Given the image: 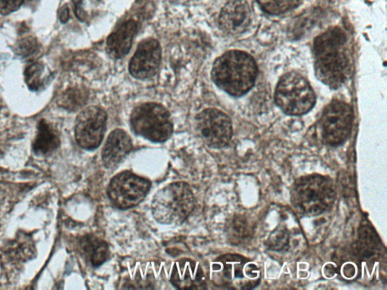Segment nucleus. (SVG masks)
<instances>
[{
  "label": "nucleus",
  "instance_id": "nucleus-1",
  "mask_svg": "<svg viewBox=\"0 0 387 290\" xmlns=\"http://www.w3.org/2000/svg\"><path fill=\"white\" fill-rule=\"evenodd\" d=\"M211 75L221 90L233 96H241L254 86L257 66L254 59L246 53L230 51L216 60Z\"/></svg>",
  "mask_w": 387,
  "mask_h": 290
},
{
  "label": "nucleus",
  "instance_id": "nucleus-2",
  "mask_svg": "<svg viewBox=\"0 0 387 290\" xmlns=\"http://www.w3.org/2000/svg\"><path fill=\"white\" fill-rule=\"evenodd\" d=\"M334 187L326 176L310 175L299 178L292 186L294 207L307 216H317L329 209L334 200Z\"/></svg>",
  "mask_w": 387,
  "mask_h": 290
},
{
  "label": "nucleus",
  "instance_id": "nucleus-3",
  "mask_svg": "<svg viewBox=\"0 0 387 290\" xmlns=\"http://www.w3.org/2000/svg\"><path fill=\"white\" fill-rule=\"evenodd\" d=\"M195 207L192 189L185 182H174L160 189L153 198L152 209L161 224H178L188 217Z\"/></svg>",
  "mask_w": 387,
  "mask_h": 290
},
{
  "label": "nucleus",
  "instance_id": "nucleus-4",
  "mask_svg": "<svg viewBox=\"0 0 387 290\" xmlns=\"http://www.w3.org/2000/svg\"><path fill=\"white\" fill-rule=\"evenodd\" d=\"M212 271L217 285L229 288L253 289L260 281V271L256 264L239 255L220 257L214 262Z\"/></svg>",
  "mask_w": 387,
  "mask_h": 290
},
{
  "label": "nucleus",
  "instance_id": "nucleus-5",
  "mask_svg": "<svg viewBox=\"0 0 387 290\" xmlns=\"http://www.w3.org/2000/svg\"><path fill=\"white\" fill-rule=\"evenodd\" d=\"M276 103L287 115L301 116L316 103V95L307 81L296 73H287L276 90Z\"/></svg>",
  "mask_w": 387,
  "mask_h": 290
},
{
  "label": "nucleus",
  "instance_id": "nucleus-6",
  "mask_svg": "<svg viewBox=\"0 0 387 290\" xmlns=\"http://www.w3.org/2000/svg\"><path fill=\"white\" fill-rule=\"evenodd\" d=\"M130 124L133 132L149 141L165 143L173 131L168 110L157 103H145L132 112Z\"/></svg>",
  "mask_w": 387,
  "mask_h": 290
},
{
  "label": "nucleus",
  "instance_id": "nucleus-7",
  "mask_svg": "<svg viewBox=\"0 0 387 290\" xmlns=\"http://www.w3.org/2000/svg\"><path fill=\"white\" fill-rule=\"evenodd\" d=\"M151 187V183L130 172H121L111 180L108 195L118 208L128 209L141 203Z\"/></svg>",
  "mask_w": 387,
  "mask_h": 290
},
{
  "label": "nucleus",
  "instance_id": "nucleus-8",
  "mask_svg": "<svg viewBox=\"0 0 387 290\" xmlns=\"http://www.w3.org/2000/svg\"><path fill=\"white\" fill-rule=\"evenodd\" d=\"M353 111L345 103L336 100L324 110L320 120L323 141L330 145H339L351 133Z\"/></svg>",
  "mask_w": 387,
  "mask_h": 290
},
{
  "label": "nucleus",
  "instance_id": "nucleus-9",
  "mask_svg": "<svg viewBox=\"0 0 387 290\" xmlns=\"http://www.w3.org/2000/svg\"><path fill=\"white\" fill-rule=\"evenodd\" d=\"M195 128L204 143L213 148L227 146L232 136L231 120L217 109H206L198 113Z\"/></svg>",
  "mask_w": 387,
  "mask_h": 290
},
{
  "label": "nucleus",
  "instance_id": "nucleus-10",
  "mask_svg": "<svg viewBox=\"0 0 387 290\" xmlns=\"http://www.w3.org/2000/svg\"><path fill=\"white\" fill-rule=\"evenodd\" d=\"M107 113L101 108L91 106L79 115L75 125V138L86 150H94L101 144L106 130Z\"/></svg>",
  "mask_w": 387,
  "mask_h": 290
},
{
  "label": "nucleus",
  "instance_id": "nucleus-11",
  "mask_svg": "<svg viewBox=\"0 0 387 290\" xmlns=\"http://www.w3.org/2000/svg\"><path fill=\"white\" fill-rule=\"evenodd\" d=\"M315 71L317 78L331 88L342 86L349 73V61L340 50L316 57Z\"/></svg>",
  "mask_w": 387,
  "mask_h": 290
},
{
  "label": "nucleus",
  "instance_id": "nucleus-12",
  "mask_svg": "<svg viewBox=\"0 0 387 290\" xmlns=\"http://www.w3.org/2000/svg\"><path fill=\"white\" fill-rule=\"evenodd\" d=\"M159 43L154 39L142 42L130 62L129 71L133 78L145 80L155 76L160 64Z\"/></svg>",
  "mask_w": 387,
  "mask_h": 290
},
{
  "label": "nucleus",
  "instance_id": "nucleus-13",
  "mask_svg": "<svg viewBox=\"0 0 387 290\" xmlns=\"http://www.w3.org/2000/svg\"><path fill=\"white\" fill-rule=\"evenodd\" d=\"M252 11L246 0H231L223 7L219 23L221 29L231 34H239L249 27Z\"/></svg>",
  "mask_w": 387,
  "mask_h": 290
},
{
  "label": "nucleus",
  "instance_id": "nucleus-14",
  "mask_svg": "<svg viewBox=\"0 0 387 290\" xmlns=\"http://www.w3.org/2000/svg\"><path fill=\"white\" fill-rule=\"evenodd\" d=\"M170 280L175 286L182 289H201L206 286L202 267L189 259H180L173 264Z\"/></svg>",
  "mask_w": 387,
  "mask_h": 290
},
{
  "label": "nucleus",
  "instance_id": "nucleus-15",
  "mask_svg": "<svg viewBox=\"0 0 387 290\" xmlns=\"http://www.w3.org/2000/svg\"><path fill=\"white\" fill-rule=\"evenodd\" d=\"M130 136L122 130L112 132L103 150V161L106 168H114L132 150Z\"/></svg>",
  "mask_w": 387,
  "mask_h": 290
},
{
  "label": "nucleus",
  "instance_id": "nucleus-16",
  "mask_svg": "<svg viewBox=\"0 0 387 290\" xmlns=\"http://www.w3.org/2000/svg\"><path fill=\"white\" fill-rule=\"evenodd\" d=\"M135 31V22L128 21L112 33L106 43V51L109 56L119 59L126 56L130 52Z\"/></svg>",
  "mask_w": 387,
  "mask_h": 290
},
{
  "label": "nucleus",
  "instance_id": "nucleus-17",
  "mask_svg": "<svg viewBox=\"0 0 387 290\" xmlns=\"http://www.w3.org/2000/svg\"><path fill=\"white\" fill-rule=\"evenodd\" d=\"M82 255L91 263L93 267H98L107 260L108 247L102 239L94 235H86L80 242Z\"/></svg>",
  "mask_w": 387,
  "mask_h": 290
},
{
  "label": "nucleus",
  "instance_id": "nucleus-18",
  "mask_svg": "<svg viewBox=\"0 0 387 290\" xmlns=\"http://www.w3.org/2000/svg\"><path fill=\"white\" fill-rule=\"evenodd\" d=\"M60 145L58 133L46 120H42L38 125V132L33 143V150L37 155L51 154Z\"/></svg>",
  "mask_w": 387,
  "mask_h": 290
},
{
  "label": "nucleus",
  "instance_id": "nucleus-19",
  "mask_svg": "<svg viewBox=\"0 0 387 290\" xmlns=\"http://www.w3.org/2000/svg\"><path fill=\"white\" fill-rule=\"evenodd\" d=\"M346 42V35L344 32L335 28L324 33L318 36L314 41V50L316 57L324 54L340 50L343 48Z\"/></svg>",
  "mask_w": 387,
  "mask_h": 290
},
{
  "label": "nucleus",
  "instance_id": "nucleus-20",
  "mask_svg": "<svg viewBox=\"0 0 387 290\" xmlns=\"http://www.w3.org/2000/svg\"><path fill=\"white\" fill-rule=\"evenodd\" d=\"M87 93L78 88H73L61 95L58 100L60 107L68 110H77L86 103Z\"/></svg>",
  "mask_w": 387,
  "mask_h": 290
},
{
  "label": "nucleus",
  "instance_id": "nucleus-21",
  "mask_svg": "<svg viewBox=\"0 0 387 290\" xmlns=\"http://www.w3.org/2000/svg\"><path fill=\"white\" fill-rule=\"evenodd\" d=\"M361 250L364 257H371L376 254L380 241L376 232L368 226H364L359 233Z\"/></svg>",
  "mask_w": 387,
  "mask_h": 290
},
{
  "label": "nucleus",
  "instance_id": "nucleus-22",
  "mask_svg": "<svg viewBox=\"0 0 387 290\" xmlns=\"http://www.w3.org/2000/svg\"><path fill=\"white\" fill-rule=\"evenodd\" d=\"M264 11L271 15H279L296 8L301 0H257Z\"/></svg>",
  "mask_w": 387,
  "mask_h": 290
},
{
  "label": "nucleus",
  "instance_id": "nucleus-23",
  "mask_svg": "<svg viewBox=\"0 0 387 290\" xmlns=\"http://www.w3.org/2000/svg\"><path fill=\"white\" fill-rule=\"evenodd\" d=\"M43 66L41 63H34L24 72L25 81L32 91L39 90L43 86L42 73Z\"/></svg>",
  "mask_w": 387,
  "mask_h": 290
},
{
  "label": "nucleus",
  "instance_id": "nucleus-24",
  "mask_svg": "<svg viewBox=\"0 0 387 290\" xmlns=\"http://www.w3.org/2000/svg\"><path fill=\"white\" fill-rule=\"evenodd\" d=\"M247 222L242 217H235L229 224L228 234L233 243H241L249 234Z\"/></svg>",
  "mask_w": 387,
  "mask_h": 290
},
{
  "label": "nucleus",
  "instance_id": "nucleus-25",
  "mask_svg": "<svg viewBox=\"0 0 387 290\" xmlns=\"http://www.w3.org/2000/svg\"><path fill=\"white\" fill-rule=\"evenodd\" d=\"M290 237L288 231L284 229L274 230L267 241L268 247L273 251H282L288 247Z\"/></svg>",
  "mask_w": 387,
  "mask_h": 290
},
{
  "label": "nucleus",
  "instance_id": "nucleus-26",
  "mask_svg": "<svg viewBox=\"0 0 387 290\" xmlns=\"http://www.w3.org/2000/svg\"><path fill=\"white\" fill-rule=\"evenodd\" d=\"M37 49V43L34 38L29 36L24 38L19 43L17 51L19 56L28 57L36 53Z\"/></svg>",
  "mask_w": 387,
  "mask_h": 290
},
{
  "label": "nucleus",
  "instance_id": "nucleus-27",
  "mask_svg": "<svg viewBox=\"0 0 387 290\" xmlns=\"http://www.w3.org/2000/svg\"><path fill=\"white\" fill-rule=\"evenodd\" d=\"M24 0H0V14L8 15L19 9Z\"/></svg>",
  "mask_w": 387,
  "mask_h": 290
},
{
  "label": "nucleus",
  "instance_id": "nucleus-28",
  "mask_svg": "<svg viewBox=\"0 0 387 290\" xmlns=\"http://www.w3.org/2000/svg\"><path fill=\"white\" fill-rule=\"evenodd\" d=\"M73 3L75 9V14H76L78 19L83 21L86 19V14L82 8V0H73Z\"/></svg>",
  "mask_w": 387,
  "mask_h": 290
},
{
  "label": "nucleus",
  "instance_id": "nucleus-29",
  "mask_svg": "<svg viewBox=\"0 0 387 290\" xmlns=\"http://www.w3.org/2000/svg\"><path fill=\"white\" fill-rule=\"evenodd\" d=\"M69 18V10L67 6H65L61 9L60 12V21L62 23H66Z\"/></svg>",
  "mask_w": 387,
  "mask_h": 290
}]
</instances>
